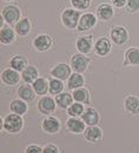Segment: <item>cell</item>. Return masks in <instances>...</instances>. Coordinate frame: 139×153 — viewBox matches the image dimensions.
<instances>
[{"label": "cell", "instance_id": "33", "mask_svg": "<svg viewBox=\"0 0 139 153\" xmlns=\"http://www.w3.org/2000/svg\"><path fill=\"white\" fill-rule=\"evenodd\" d=\"M126 8L131 13H136L139 11V0H127Z\"/></svg>", "mask_w": 139, "mask_h": 153}, {"label": "cell", "instance_id": "1", "mask_svg": "<svg viewBox=\"0 0 139 153\" xmlns=\"http://www.w3.org/2000/svg\"><path fill=\"white\" fill-rule=\"evenodd\" d=\"M80 17H81V14H80V12L78 10L67 8L61 14V21H62V24H64V26L66 28L74 30L76 27H78Z\"/></svg>", "mask_w": 139, "mask_h": 153}, {"label": "cell", "instance_id": "8", "mask_svg": "<svg viewBox=\"0 0 139 153\" xmlns=\"http://www.w3.org/2000/svg\"><path fill=\"white\" fill-rule=\"evenodd\" d=\"M97 24V17L92 13H84L81 14L78 24V31L80 32H85V31H90L92 30Z\"/></svg>", "mask_w": 139, "mask_h": 153}, {"label": "cell", "instance_id": "27", "mask_svg": "<svg viewBox=\"0 0 139 153\" xmlns=\"http://www.w3.org/2000/svg\"><path fill=\"white\" fill-rule=\"evenodd\" d=\"M125 64L127 65H139V48L138 47H131L125 52Z\"/></svg>", "mask_w": 139, "mask_h": 153}, {"label": "cell", "instance_id": "35", "mask_svg": "<svg viewBox=\"0 0 139 153\" xmlns=\"http://www.w3.org/2000/svg\"><path fill=\"white\" fill-rule=\"evenodd\" d=\"M25 153H42V150L37 145H31L26 149Z\"/></svg>", "mask_w": 139, "mask_h": 153}, {"label": "cell", "instance_id": "32", "mask_svg": "<svg viewBox=\"0 0 139 153\" xmlns=\"http://www.w3.org/2000/svg\"><path fill=\"white\" fill-rule=\"evenodd\" d=\"M71 5L73 6L74 10L78 11H85L90 7L91 0H71Z\"/></svg>", "mask_w": 139, "mask_h": 153}, {"label": "cell", "instance_id": "25", "mask_svg": "<svg viewBox=\"0 0 139 153\" xmlns=\"http://www.w3.org/2000/svg\"><path fill=\"white\" fill-rule=\"evenodd\" d=\"M56 102L60 108H68L73 104V96L68 92H61L56 96Z\"/></svg>", "mask_w": 139, "mask_h": 153}, {"label": "cell", "instance_id": "3", "mask_svg": "<svg viewBox=\"0 0 139 153\" xmlns=\"http://www.w3.org/2000/svg\"><path fill=\"white\" fill-rule=\"evenodd\" d=\"M1 17L7 24H17L21 17V11L18 6L16 5H7L1 11Z\"/></svg>", "mask_w": 139, "mask_h": 153}, {"label": "cell", "instance_id": "22", "mask_svg": "<svg viewBox=\"0 0 139 153\" xmlns=\"http://www.w3.org/2000/svg\"><path fill=\"white\" fill-rule=\"evenodd\" d=\"M84 84H85V79H84V76H81V73L76 72V73L71 74V76L67 79V87L71 91H74L77 88L83 87Z\"/></svg>", "mask_w": 139, "mask_h": 153}, {"label": "cell", "instance_id": "24", "mask_svg": "<svg viewBox=\"0 0 139 153\" xmlns=\"http://www.w3.org/2000/svg\"><path fill=\"white\" fill-rule=\"evenodd\" d=\"M18 96L20 99H22L26 102L33 101L34 97H36V92L33 90V87L28 86V85H22L18 88Z\"/></svg>", "mask_w": 139, "mask_h": 153}, {"label": "cell", "instance_id": "20", "mask_svg": "<svg viewBox=\"0 0 139 153\" xmlns=\"http://www.w3.org/2000/svg\"><path fill=\"white\" fill-rule=\"evenodd\" d=\"M66 126H67L68 131H71L73 133H81L85 131V123L78 118H74V117H71L67 120Z\"/></svg>", "mask_w": 139, "mask_h": 153}, {"label": "cell", "instance_id": "11", "mask_svg": "<svg viewBox=\"0 0 139 153\" xmlns=\"http://www.w3.org/2000/svg\"><path fill=\"white\" fill-rule=\"evenodd\" d=\"M81 119L88 126H97V124L99 123V113L96 108L88 107V108H85L84 113L81 115Z\"/></svg>", "mask_w": 139, "mask_h": 153}, {"label": "cell", "instance_id": "6", "mask_svg": "<svg viewBox=\"0 0 139 153\" xmlns=\"http://www.w3.org/2000/svg\"><path fill=\"white\" fill-rule=\"evenodd\" d=\"M56 106H57L56 99H53L52 97L44 96L38 101V110L42 114H52L56 110Z\"/></svg>", "mask_w": 139, "mask_h": 153}, {"label": "cell", "instance_id": "10", "mask_svg": "<svg viewBox=\"0 0 139 153\" xmlns=\"http://www.w3.org/2000/svg\"><path fill=\"white\" fill-rule=\"evenodd\" d=\"M92 46H93V41H92V37L90 36L78 37L76 40V47L79 51V53L88 54L92 50Z\"/></svg>", "mask_w": 139, "mask_h": 153}, {"label": "cell", "instance_id": "14", "mask_svg": "<svg viewBox=\"0 0 139 153\" xmlns=\"http://www.w3.org/2000/svg\"><path fill=\"white\" fill-rule=\"evenodd\" d=\"M42 128L50 134L57 133L60 130V121L56 117H47L42 120Z\"/></svg>", "mask_w": 139, "mask_h": 153}, {"label": "cell", "instance_id": "28", "mask_svg": "<svg viewBox=\"0 0 139 153\" xmlns=\"http://www.w3.org/2000/svg\"><path fill=\"white\" fill-rule=\"evenodd\" d=\"M27 105H26V101H24L22 99H16V100H12L11 104H10V110L12 113H16V114H25L27 112Z\"/></svg>", "mask_w": 139, "mask_h": 153}, {"label": "cell", "instance_id": "12", "mask_svg": "<svg viewBox=\"0 0 139 153\" xmlns=\"http://www.w3.org/2000/svg\"><path fill=\"white\" fill-rule=\"evenodd\" d=\"M52 44H53V40L47 34H39L38 37H36L34 41H33L34 47L40 52H45V51L50 50Z\"/></svg>", "mask_w": 139, "mask_h": 153}, {"label": "cell", "instance_id": "37", "mask_svg": "<svg viewBox=\"0 0 139 153\" xmlns=\"http://www.w3.org/2000/svg\"><path fill=\"white\" fill-rule=\"evenodd\" d=\"M6 1H13V0H6Z\"/></svg>", "mask_w": 139, "mask_h": 153}, {"label": "cell", "instance_id": "21", "mask_svg": "<svg viewBox=\"0 0 139 153\" xmlns=\"http://www.w3.org/2000/svg\"><path fill=\"white\" fill-rule=\"evenodd\" d=\"M113 14H114V12L110 4H101L97 8V16L100 20L107 21L113 17Z\"/></svg>", "mask_w": 139, "mask_h": 153}, {"label": "cell", "instance_id": "36", "mask_svg": "<svg viewBox=\"0 0 139 153\" xmlns=\"http://www.w3.org/2000/svg\"><path fill=\"white\" fill-rule=\"evenodd\" d=\"M111 2H112V5H113L114 7H117V8H121V7L126 6L127 0H111Z\"/></svg>", "mask_w": 139, "mask_h": 153}, {"label": "cell", "instance_id": "18", "mask_svg": "<svg viewBox=\"0 0 139 153\" xmlns=\"http://www.w3.org/2000/svg\"><path fill=\"white\" fill-rule=\"evenodd\" d=\"M21 78L26 84H33L39 78V72L34 66H27L21 72Z\"/></svg>", "mask_w": 139, "mask_h": 153}, {"label": "cell", "instance_id": "7", "mask_svg": "<svg viewBox=\"0 0 139 153\" xmlns=\"http://www.w3.org/2000/svg\"><path fill=\"white\" fill-rule=\"evenodd\" d=\"M71 70H72L71 66H68L67 64L60 62L51 70V76L56 78V79H59V80L64 81V80H67L71 76Z\"/></svg>", "mask_w": 139, "mask_h": 153}, {"label": "cell", "instance_id": "13", "mask_svg": "<svg viewBox=\"0 0 139 153\" xmlns=\"http://www.w3.org/2000/svg\"><path fill=\"white\" fill-rule=\"evenodd\" d=\"M1 80L6 85H17L20 80V74L18 71L13 68H6L1 73Z\"/></svg>", "mask_w": 139, "mask_h": 153}, {"label": "cell", "instance_id": "23", "mask_svg": "<svg viewBox=\"0 0 139 153\" xmlns=\"http://www.w3.org/2000/svg\"><path fill=\"white\" fill-rule=\"evenodd\" d=\"M16 32L17 34L20 37H26L30 34L31 32V21L28 18H24V19H20L17 24H16Z\"/></svg>", "mask_w": 139, "mask_h": 153}, {"label": "cell", "instance_id": "31", "mask_svg": "<svg viewBox=\"0 0 139 153\" xmlns=\"http://www.w3.org/2000/svg\"><path fill=\"white\" fill-rule=\"evenodd\" d=\"M85 108H84V105L80 104V102H73L68 108H67V113L70 117H74V118H78L81 117L84 113Z\"/></svg>", "mask_w": 139, "mask_h": 153}, {"label": "cell", "instance_id": "19", "mask_svg": "<svg viewBox=\"0 0 139 153\" xmlns=\"http://www.w3.org/2000/svg\"><path fill=\"white\" fill-rule=\"evenodd\" d=\"M10 66H11V68H13L18 72H22L28 66V61L24 56L17 54V56L12 57V59L10 60Z\"/></svg>", "mask_w": 139, "mask_h": 153}, {"label": "cell", "instance_id": "17", "mask_svg": "<svg viewBox=\"0 0 139 153\" xmlns=\"http://www.w3.org/2000/svg\"><path fill=\"white\" fill-rule=\"evenodd\" d=\"M16 30H13L12 27L10 26H4L1 27V31H0V40L4 45H10L16 39Z\"/></svg>", "mask_w": 139, "mask_h": 153}, {"label": "cell", "instance_id": "9", "mask_svg": "<svg viewBox=\"0 0 139 153\" xmlns=\"http://www.w3.org/2000/svg\"><path fill=\"white\" fill-rule=\"evenodd\" d=\"M94 52L97 56L99 57H105L110 53L111 51V41L110 39L106 38V37H100L96 42H94Z\"/></svg>", "mask_w": 139, "mask_h": 153}, {"label": "cell", "instance_id": "16", "mask_svg": "<svg viewBox=\"0 0 139 153\" xmlns=\"http://www.w3.org/2000/svg\"><path fill=\"white\" fill-rule=\"evenodd\" d=\"M84 137L90 143H98L103 138V132L98 126H88L84 131Z\"/></svg>", "mask_w": 139, "mask_h": 153}, {"label": "cell", "instance_id": "2", "mask_svg": "<svg viewBox=\"0 0 139 153\" xmlns=\"http://www.w3.org/2000/svg\"><path fill=\"white\" fill-rule=\"evenodd\" d=\"M22 118L19 114H8L4 119V127L10 133H18L22 128Z\"/></svg>", "mask_w": 139, "mask_h": 153}, {"label": "cell", "instance_id": "4", "mask_svg": "<svg viewBox=\"0 0 139 153\" xmlns=\"http://www.w3.org/2000/svg\"><path fill=\"white\" fill-rule=\"evenodd\" d=\"M90 64V59L83 53H77L71 57V67L77 73H84Z\"/></svg>", "mask_w": 139, "mask_h": 153}, {"label": "cell", "instance_id": "5", "mask_svg": "<svg viewBox=\"0 0 139 153\" xmlns=\"http://www.w3.org/2000/svg\"><path fill=\"white\" fill-rule=\"evenodd\" d=\"M110 36H111V40L120 46L125 45L129 41V31L124 26H114L111 30Z\"/></svg>", "mask_w": 139, "mask_h": 153}, {"label": "cell", "instance_id": "15", "mask_svg": "<svg viewBox=\"0 0 139 153\" xmlns=\"http://www.w3.org/2000/svg\"><path fill=\"white\" fill-rule=\"evenodd\" d=\"M32 87L36 92L37 96H46V93L48 92V88H50V81H47L46 78L44 76H39L33 84H32Z\"/></svg>", "mask_w": 139, "mask_h": 153}, {"label": "cell", "instance_id": "26", "mask_svg": "<svg viewBox=\"0 0 139 153\" xmlns=\"http://www.w3.org/2000/svg\"><path fill=\"white\" fill-rule=\"evenodd\" d=\"M124 106L126 108L127 112L132 113V114H138L139 113V98L135 96L126 97Z\"/></svg>", "mask_w": 139, "mask_h": 153}, {"label": "cell", "instance_id": "29", "mask_svg": "<svg viewBox=\"0 0 139 153\" xmlns=\"http://www.w3.org/2000/svg\"><path fill=\"white\" fill-rule=\"evenodd\" d=\"M72 96H73V99L80 104H86L90 101V92L85 87H80V88L74 90Z\"/></svg>", "mask_w": 139, "mask_h": 153}, {"label": "cell", "instance_id": "30", "mask_svg": "<svg viewBox=\"0 0 139 153\" xmlns=\"http://www.w3.org/2000/svg\"><path fill=\"white\" fill-rule=\"evenodd\" d=\"M64 90V82L62 80L59 79H56V78H52L50 80V88H48V92L52 94V96H58Z\"/></svg>", "mask_w": 139, "mask_h": 153}, {"label": "cell", "instance_id": "34", "mask_svg": "<svg viewBox=\"0 0 139 153\" xmlns=\"http://www.w3.org/2000/svg\"><path fill=\"white\" fill-rule=\"evenodd\" d=\"M42 153H59V150H58V147L56 145L48 144L42 149Z\"/></svg>", "mask_w": 139, "mask_h": 153}]
</instances>
